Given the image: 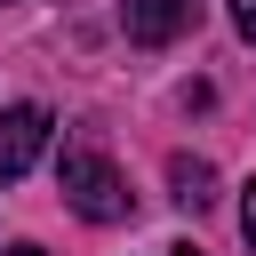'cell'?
I'll use <instances>...</instances> for the list:
<instances>
[{
	"label": "cell",
	"instance_id": "obj_1",
	"mask_svg": "<svg viewBox=\"0 0 256 256\" xmlns=\"http://www.w3.org/2000/svg\"><path fill=\"white\" fill-rule=\"evenodd\" d=\"M56 192H64V208L88 216V224H120V216H128V184H120V168H112L104 152H88V144H72V152L56 160Z\"/></svg>",
	"mask_w": 256,
	"mask_h": 256
},
{
	"label": "cell",
	"instance_id": "obj_2",
	"mask_svg": "<svg viewBox=\"0 0 256 256\" xmlns=\"http://www.w3.org/2000/svg\"><path fill=\"white\" fill-rule=\"evenodd\" d=\"M48 136H56V120H48L40 104H8V112H0V184H16V176L48 152Z\"/></svg>",
	"mask_w": 256,
	"mask_h": 256
},
{
	"label": "cell",
	"instance_id": "obj_3",
	"mask_svg": "<svg viewBox=\"0 0 256 256\" xmlns=\"http://www.w3.org/2000/svg\"><path fill=\"white\" fill-rule=\"evenodd\" d=\"M184 24H192V0H128V8H120V32H128L136 48H168Z\"/></svg>",
	"mask_w": 256,
	"mask_h": 256
},
{
	"label": "cell",
	"instance_id": "obj_4",
	"mask_svg": "<svg viewBox=\"0 0 256 256\" xmlns=\"http://www.w3.org/2000/svg\"><path fill=\"white\" fill-rule=\"evenodd\" d=\"M168 192H176V208H192V216H200V208L216 200V168H208V160H192V152H176V160H168Z\"/></svg>",
	"mask_w": 256,
	"mask_h": 256
},
{
	"label": "cell",
	"instance_id": "obj_5",
	"mask_svg": "<svg viewBox=\"0 0 256 256\" xmlns=\"http://www.w3.org/2000/svg\"><path fill=\"white\" fill-rule=\"evenodd\" d=\"M224 8H232V32H240V40L256 48V0H224Z\"/></svg>",
	"mask_w": 256,
	"mask_h": 256
},
{
	"label": "cell",
	"instance_id": "obj_6",
	"mask_svg": "<svg viewBox=\"0 0 256 256\" xmlns=\"http://www.w3.org/2000/svg\"><path fill=\"white\" fill-rule=\"evenodd\" d=\"M240 232H248V248H256V176L240 184Z\"/></svg>",
	"mask_w": 256,
	"mask_h": 256
},
{
	"label": "cell",
	"instance_id": "obj_7",
	"mask_svg": "<svg viewBox=\"0 0 256 256\" xmlns=\"http://www.w3.org/2000/svg\"><path fill=\"white\" fill-rule=\"evenodd\" d=\"M0 256H48V248H32V240H16V248H0Z\"/></svg>",
	"mask_w": 256,
	"mask_h": 256
},
{
	"label": "cell",
	"instance_id": "obj_8",
	"mask_svg": "<svg viewBox=\"0 0 256 256\" xmlns=\"http://www.w3.org/2000/svg\"><path fill=\"white\" fill-rule=\"evenodd\" d=\"M168 256H200V248H192V240H184V248H168Z\"/></svg>",
	"mask_w": 256,
	"mask_h": 256
}]
</instances>
